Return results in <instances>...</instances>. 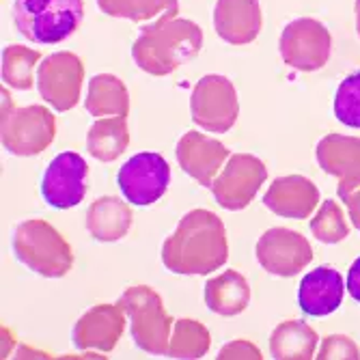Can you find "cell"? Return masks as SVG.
I'll return each mask as SVG.
<instances>
[{
	"mask_svg": "<svg viewBox=\"0 0 360 360\" xmlns=\"http://www.w3.org/2000/svg\"><path fill=\"white\" fill-rule=\"evenodd\" d=\"M229 259V240L222 220L207 210L188 212L171 238L162 244V264L173 274L207 276Z\"/></svg>",
	"mask_w": 360,
	"mask_h": 360,
	"instance_id": "1",
	"label": "cell"
},
{
	"mask_svg": "<svg viewBox=\"0 0 360 360\" xmlns=\"http://www.w3.org/2000/svg\"><path fill=\"white\" fill-rule=\"evenodd\" d=\"M203 48V30L186 18H165L141 30L132 46L139 68L151 76H169Z\"/></svg>",
	"mask_w": 360,
	"mask_h": 360,
	"instance_id": "2",
	"label": "cell"
},
{
	"mask_svg": "<svg viewBox=\"0 0 360 360\" xmlns=\"http://www.w3.org/2000/svg\"><path fill=\"white\" fill-rule=\"evenodd\" d=\"M13 252L22 266L46 278H60L74 266V252L56 229L39 218L24 220L13 231Z\"/></svg>",
	"mask_w": 360,
	"mask_h": 360,
	"instance_id": "3",
	"label": "cell"
},
{
	"mask_svg": "<svg viewBox=\"0 0 360 360\" xmlns=\"http://www.w3.org/2000/svg\"><path fill=\"white\" fill-rule=\"evenodd\" d=\"M13 24L22 37L35 44H60L82 22V0H15Z\"/></svg>",
	"mask_w": 360,
	"mask_h": 360,
	"instance_id": "4",
	"label": "cell"
},
{
	"mask_svg": "<svg viewBox=\"0 0 360 360\" xmlns=\"http://www.w3.org/2000/svg\"><path fill=\"white\" fill-rule=\"evenodd\" d=\"M119 304L129 317V335L134 343L149 354H169L173 317L165 311L160 293L147 285H134L125 289Z\"/></svg>",
	"mask_w": 360,
	"mask_h": 360,
	"instance_id": "5",
	"label": "cell"
},
{
	"mask_svg": "<svg viewBox=\"0 0 360 360\" xmlns=\"http://www.w3.org/2000/svg\"><path fill=\"white\" fill-rule=\"evenodd\" d=\"M56 136L54 115L46 106H15L3 89V147L22 158L46 151Z\"/></svg>",
	"mask_w": 360,
	"mask_h": 360,
	"instance_id": "6",
	"label": "cell"
},
{
	"mask_svg": "<svg viewBox=\"0 0 360 360\" xmlns=\"http://www.w3.org/2000/svg\"><path fill=\"white\" fill-rule=\"evenodd\" d=\"M190 112L196 125L212 134L229 132L240 115L233 82L224 76H203L190 95Z\"/></svg>",
	"mask_w": 360,
	"mask_h": 360,
	"instance_id": "7",
	"label": "cell"
},
{
	"mask_svg": "<svg viewBox=\"0 0 360 360\" xmlns=\"http://www.w3.org/2000/svg\"><path fill=\"white\" fill-rule=\"evenodd\" d=\"M278 50L289 68L298 72H315L330 58L333 35L319 20L298 18L283 28Z\"/></svg>",
	"mask_w": 360,
	"mask_h": 360,
	"instance_id": "8",
	"label": "cell"
},
{
	"mask_svg": "<svg viewBox=\"0 0 360 360\" xmlns=\"http://www.w3.org/2000/svg\"><path fill=\"white\" fill-rule=\"evenodd\" d=\"M84 80V65L74 52L48 54L37 70V89L46 104L56 112H68L80 102V89Z\"/></svg>",
	"mask_w": 360,
	"mask_h": 360,
	"instance_id": "9",
	"label": "cell"
},
{
	"mask_svg": "<svg viewBox=\"0 0 360 360\" xmlns=\"http://www.w3.org/2000/svg\"><path fill=\"white\" fill-rule=\"evenodd\" d=\"M266 177V165L259 158L250 153H233L229 155L222 173H218L212 184L214 199L224 210H246L264 186Z\"/></svg>",
	"mask_w": 360,
	"mask_h": 360,
	"instance_id": "10",
	"label": "cell"
},
{
	"mask_svg": "<svg viewBox=\"0 0 360 360\" xmlns=\"http://www.w3.org/2000/svg\"><path fill=\"white\" fill-rule=\"evenodd\" d=\"M117 184L132 205H153L165 196L171 184V167L160 153L143 151L132 155L119 169Z\"/></svg>",
	"mask_w": 360,
	"mask_h": 360,
	"instance_id": "11",
	"label": "cell"
},
{
	"mask_svg": "<svg viewBox=\"0 0 360 360\" xmlns=\"http://www.w3.org/2000/svg\"><path fill=\"white\" fill-rule=\"evenodd\" d=\"M257 261L268 274L289 278L302 272L313 261V248L302 233L289 229H270L257 242Z\"/></svg>",
	"mask_w": 360,
	"mask_h": 360,
	"instance_id": "12",
	"label": "cell"
},
{
	"mask_svg": "<svg viewBox=\"0 0 360 360\" xmlns=\"http://www.w3.org/2000/svg\"><path fill=\"white\" fill-rule=\"evenodd\" d=\"M89 167L80 153L63 151L58 153L44 173L41 196L54 210H72L80 205L86 196Z\"/></svg>",
	"mask_w": 360,
	"mask_h": 360,
	"instance_id": "13",
	"label": "cell"
},
{
	"mask_svg": "<svg viewBox=\"0 0 360 360\" xmlns=\"http://www.w3.org/2000/svg\"><path fill=\"white\" fill-rule=\"evenodd\" d=\"M125 315L127 313L119 302L89 309L74 326V345L80 352H112L125 330Z\"/></svg>",
	"mask_w": 360,
	"mask_h": 360,
	"instance_id": "14",
	"label": "cell"
},
{
	"mask_svg": "<svg viewBox=\"0 0 360 360\" xmlns=\"http://www.w3.org/2000/svg\"><path fill=\"white\" fill-rule=\"evenodd\" d=\"M175 153L181 171L203 188H212L220 167L229 160L226 147L201 132H186Z\"/></svg>",
	"mask_w": 360,
	"mask_h": 360,
	"instance_id": "15",
	"label": "cell"
},
{
	"mask_svg": "<svg viewBox=\"0 0 360 360\" xmlns=\"http://www.w3.org/2000/svg\"><path fill=\"white\" fill-rule=\"evenodd\" d=\"M261 26L264 15L259 0H216L214 28L222 41L231 46L252 44L259 37Z\"/></svg>",
	"mask_w": 360,
	"mask_h": 360,
	"instance_id": "16",
	"label": "cell"
},
{
	"mask_svg": "<svg viewBox=\"0 0 360 360\" xmlns=\"http://www.w3.org/2000/svg\"><path fill=\"white\" fill-rule=\"evenodd\" d=\"M319 203L317 186L302 175H287L272 181L264 194V205L283 218L302 220L309 218Z\"/></svg>",
	"mask_w": 360,
	"mask_h": 360,
	"instance_id": "17",
	"label": "cell"
},
{
	"mask_svg": "<svg viewBox=\"0 0 360 360\" xmlns=\"http://www.w3.org/2000/svg\"><path fill=\"white\" fill-rule=\"evenodd\" d=\"M345 283L339 270L319 266L311 270L298 287V304L302 313L311 317H326L333 315L343 302Z\"/></svg>",
	"mask_w": 360,
	"mask_h": 360,
	"instance_id": "18",
	"label": "cell"
},
{
	"mask_svg": "<svg viewBox=\"0 0 360 360\" xmlns=\"http://www.w3.org/2000/svg\"><path fill=\"white\" fill-rule=\"evenodd\" d=\"M132 226V210L119 196H102L91 203L86 212V229L97 242H117L127 236Z\"/></svg>",
	"mask_w": 360,
	"mask_h": 360,
	"instance_id": "19",
	"label": "cell"
},
{
	"mask_svg": "<svg viewBox=\"0 0 360 360\" xmlns=\"http://www.w3.org/2000/svg\"><path fill=\"white\" fill-rule=\"evenodd\" d=\"M250 302V285L238 270H226L205 283V304L212 313L233 317L246 311Z\"/></svg>",
	"mask_w": 360,
	"mask_h": 360,
	"instance_id": "20",
	"label": "cell"
},
{
	"mask_svg": "<svg viewBox=\"0 0 360 360\" xmlns=\"http://www.w3.org/2000/svg\"><path fill=\"white\" fill-rule=\"evenodd\" d=\"M315 158L321 171L335 177L360 173V139L345 134H328L317 143Z\"/></svg>",
	"mask_w": 360,
	"mask_h": 360,
	"instance_id": "21",
	"label": "cell"
},
{
	"mask_svg": "<svg viewBox=\"0 0 360 360\" xmlns=\"http://www.w3.org/2000/svg\"><path fill=\"white\" fill-rule=\"evenodd\" d=\"M317 343V333L307 321L287 319L274 328L270 337V352L276 360H311Z\"/></svg>",
	"mask_w": 360,
	"mask_h": 360,
	"instance_id": "22",
	"label": "cell"
},
{
	"mask_svg": "<svg viewBox=\"0 0 360 360\" xmlns=\"http://www.w3.org/2000/svg\"><path fill=\"white\" fill-rule=\"evenodd\" d=\"M129 145V129L125 117L97 119L86 132V151L100 162H115Z\"/></svg>",
	"mask_w": 360,
	"mask_h": 360,
	"instance_id": "23",
	"label": "cell"
},
{
	"mask_svg": "<svg viewBox=\"0 0 360 360\" xmlns=\"http://www.w3.org/2000/svg\"><path fill=\"white\" fill-rule=\"evenodd\" d=\"M86 112L91 117H127V86L112 74L93 76L86 95Z\"/></svg>",
	"mask_w": 360,
	"mask_h": 360,
	"instance_id": "24",
	"label": "cell"
},
{
	"mask_svg": "<svg viewBox=\"0 0 360 360\" xmlns=\"http://www.w3.org/2000/svg\"><path fill=\"white\" fill-rule=\"evenodd\" d=\"M95 3L102 13L132 22L165 20L179 11V0H95Z\"/></svg>",
	"mask_w": 360,
	"mask_h": 360,
	"instance_id": "25",
	"label": "cell"
},
{
	"mask_svg": "<svg viewBox=\"0 0 360 360\" xmlns=\"http://www.w3.org/2000/svg\"><path fill=\"white\" fill-rule=\"evenodd\" d=\"M39 52L26 46H7L3 50V82L18 91H30L35 86V65Z\"/></svg>",
	"mask_w": 360,
	"mask_h": 360,
	"instance_id": "26",
	"label": "cell"
},
{
	"mask_svg": "<svg viewBox=\"0 0 360 360\" xmlns=\"http://www.w3.org/2000/svg\"><path fill=\"white\" fill-rule=\"evenodd\" d=\"M212 345V335L201 321L177 319L173 326L169 354L171 358H203Z\"/></svg>",
	"mask_w": 360,
	"mask_h": 360,
	"instance_id": "27",
	"label": "cell"
},
{
	"mask_svg": "<svg viewBox=\"0 0 360 360\" xmlns=\"http://www.w3.org/2000/svg\"><path fill=\"white\" fill-rule=\"evenodd\" d=\"M311 231L321 244H339L349 236V224L345 222L343 210L335 201H323L311 220Z\"/></svg>",
	"mask_w": 360,
	"mask_h": 360,
	"instance_id": "28",
	"label": "cell"
},
{
	"mask_svg": "<svg viewBox=\"0 0 360 360\" xmlns=\"http://www.w3.org/2000/svg\"><path fill=\"white\" fill-rule=\"evenodd\" d=\"M333 110L339 123L360 129V70L343 78L335 93Z\"/></svg>",
	"mask_w": 360,
	"mask_h": 360,
	"instance_id": "29",
	"label": "cell"
},
{
	"mask_svg": "<svg viewBox=\"0 0 360 360\" xmlns=\"http://www.w3.org/2000/svg\"><path fill=\"white\" fill-rule=\"evenodd\" d=\"M317 358L319 360H358L360 349H358L356 341H352L349 337L333 335L321 341Z\"/></svg>",
	"mask_w": 360,
	"mask_h": 360,
	"instance_id": "30",
	"label": "cell"
},
{
	"mask_svg": "<svg viewBox=\"0 0 360 360\" xmlns=\"http://www.w3.org/2000/svg\"><path fill=\"white\" fill-rule=\"evenodd\" d=\"M337 194L349 212L352 224L360 231V173L349 175V177H341V181L337 186Z\"/></svg>",
	"mask_w": 360,
	"mask_h": 360,
	"instance_id": "31",
	"label": "cell"
},
{
	"mask_svg": "<svg viewBox=\"0 0 360 360\" xmlns=\"http://www.w3.org/2000/svg\"><path fill=\"white\" fill-rule=\"evenodd\" d=\"M226 358H231V360H259L261 354L255 347V343H250V341H231L218 352V360H226Z\"/></svg>",
	"mask_w": 360,
	"mask_h": 360,
	"instance_id": "32",
	"label": "cell"
},
{
	"mask_svg": "<svg viewBox=\"0 0 360 360\" xmlns=\"http://www.w3.org/2000/svg\"><path fill=\"white\" fill-rule=\"evenodd\" d=\"M347 291L356 302H360V257L354 261L347 272Z\"/></svg>",
	"mask_w": 360,
	"mask_h": 360,
	"instance_id": "33",
	"label": "cell"
},
{
	"mask_svg": "<svg viewBox=\"0 0 360 360\" xmlns=\"http://www.w3.org/2000/svg\"><path fill=\"white\" fill-rule=\"evenodd\" d=\"M354 11H356V30H358V37H360V0H356Z\"/></svg>",
	"mask_w": 360,
	"mask_h": 360,
	"instance_id": "34",
	"label": "cell"
}]
</instances>
